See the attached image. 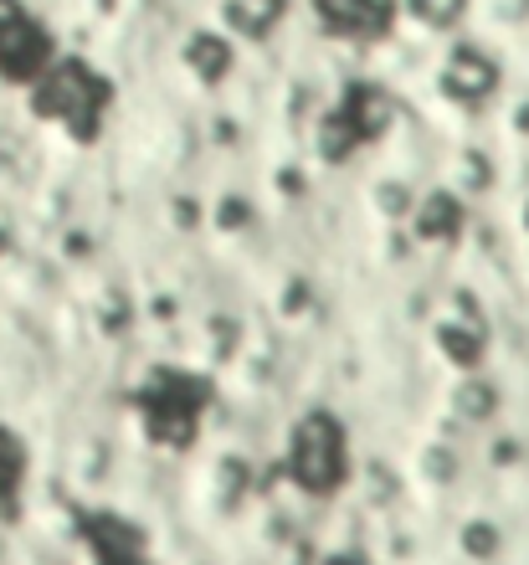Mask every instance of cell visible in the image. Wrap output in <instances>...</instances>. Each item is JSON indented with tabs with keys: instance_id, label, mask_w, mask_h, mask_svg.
Returning <instances> with one entry per match:
<instances>
[{
	"instance_id": "cell-1",
	"label": "cell",
	"mask_w": 529,
	"mask_h": 565,
	"mask_svg": "<svg viewBox=\"0 0 529 565\" xmlns=\"http://www.w3.org/2000/svg\"><path fill=\"white\" fill-rule=\"evenodd\" d=\"M104 83L88 73V67H77V62H67V67H57V73L46 77L42 88H36V114L42 119H57L67 124L73 135L88 139L93 135V124H98V108H104Z\"/></svg>"
},
{
	"instance_id": "cell-2",
	"label": "cell",
	"mask_w": 529,
	"mask_h": 565,
	"mask_svg": "<svg viewBox=\"0 0 529 565\" xmlns=\"http://www.w3.org/2000/svg\"><path fill=\"white\" fill-rule=\"evenodd\" d=\"M288 458H294V473L304 489H335L339 473H345V443H339L335 417L314 412V417L298 422Z\"/></svg>"
},
{
	"instance_id": "cell-3",
	"label": "cell",
	"mask_w": 529,
	"mask_h": 565,
	"mask_svg": "<svg viewBox=\"0 0 529 565\" xmlns=\"http://www.w3.org/2000/svg\"><path fill=\"white\" fill-rule=\"evenodd\" d=\"M42 62H46L42 26H31L21 11L0 15V73L15 77V83H27V77L42 73Z\"/></svg>"
},
{
	"instance_id": "cell-4",
	"label": "cell",
	"mask_w": 529,
	"mask_h": 565,
	"mask_svg": "<svg viewBox=\"0 0 529 565\" xmlns=\"http://www.w3.org/2000/svg\"><path fill=\"white\" fill-rule=\"evenodd\" d=\"M319 21L329 31H350V36H381L396 0H314Z\"/></svg>"
},
{
	"instance_id": "cell-5",
	"label": "cell",
	"mask_w": 529,
	"mask_h": 565,
	"mask_svg": "<svg viewBox=\"0 0 529 565\" xmlns=\"http://www.w3.org/2000/svg\"><path fill=\"white\" fill-rule=\"evenodd\" d=\"M494 83H499V67H494L484 52H473V46H457L453 57H447V67H442V88L453 93V98H463V104L488 98Z\"/></svg>"
},
{
	"instance_id": "cell-6",
	"label": "cell",
	"mask_w": 529,
	"mask_h": 565,
	"mask_svg": "<svg viewBox=\"0 0 529 565\" xmlns=\"http://www.w3.org/2000/svg\"><path fill=\"white\" fill-rule=\"evenodd\" d=\"M345 124L355 129V139H375L391 124V98H385L381 88H355L350 104H345Z\"/></svg>"
},
{
	"instance_id": "cell-7",
	"label": "cell",
	"mask_w": 529,
	"mask_h": 565,
	"mask_svg": "<svg viewBox=\"0 0 529 565\" xmlns=\"http://www.w3.org/2000/svg\"><path fill=\"white\" fill-rule=\"evenodd\" d=\"M457 226H463V206L453 195H426L416 206V237L422 242H453Z\"/></svg>"
},
{
	"instance_id": "cell-8",
	"label": "cell",
	"mask_w": 529,
	"mask_h": 565,
	"mask_svg": "<svg viewBox=\"0 0 529 565\" xmlns=\"http://www.w3.org/2000/svg\"><path fill=\"white\" fill-rule=\"evenodd\" d=\"M186 67H191L201 83H216V77H226V67H232V42H221L216 31H201V36H191V46H186Z\"/></svg>"
},
{
	"instance_id": "cell-9",
	"label": "cell",
	"mask_w": 529,
	"mask_h": 565,
	"mask_svg": "<svg viewBox=\"0 0 529 565\" xmlns=\"http://www.w3.org/2000/svg\"><path fill=\"white\" fill-rule=\"evenodd\" d=\"M283 0H226V26L242 31V36H263L273 21H278Z\"/></svg>"
},
{
	"instance_id": "cell-10",
	"label": "cell",
	"mask_w": 529,
	"mask_h": 565,
	"mask_svg": "<svg viewBox=\"0 0 529 565\" xmlns=\"http://www.w3.org/2000/svg\"><path fill=\"white\" fill-rule=\"evenodd\" d=\"M437 350L453 360V365H473V360L484 355V334L473 324H453V319H447V324L437 329Z\"/></svg>"
},
{
	"instance_id": "cell-11",
	"label": "cell",
	"mask_w": 529,
	"mask_h": 565,
	"mask_svg": "<svg viewBox=\"0 0 529 565\" xmlns=\"http://www.w3.org/2000/svg\"><path fill=\"white\" fill-rule=\"evenodd\" d=\"M314 145H319L324 160H345L355 149V129L345 124V114H335V119H324L319 124V135H314Z\"/></svg>"
},
{
	"instance_id": "cell-12",
	"label": "cell",
	"mask_w": 529,
	"mask_h": 565,
	"mask_svg": "<svg viewBox=\"0 0 529 565\" xmlns=\"http://www.w3.org/2000/svg\"><path fill=\"white\" fill-rule=\"evenodd\" d=\"M494 386L488 381H463V391H457V417H468V422H484L494 417Z\"/></svg>"
},
{
	"instance_id": "cell-13",
	"label": "cell",
	"mask_w": 529,
	"mask_h": 565,
	"mask_svg": "<svg viewBox=\"0 0 529 565\" xmlns=\"http://www.w3.org/2000/svg\"><path fill=\"white\" fill-rule=\"evenodd\" d=\"M15 483H21V447L11 431H0V499H11Z\"/></svg>"
},
{
	"instance_id": "cell-14",
	"label": "cell",
	"mask_w": 529,
	"mask_h": 565,
	"mask_svg": "<svg viewBox=\"0 0 529 565\" xmlns=\"http://www.w3.org/2000/svg\"><path fill=\"white\" fill-rule=\"evenodd\" d=\"M416 15H422L426 26H453L457 15H463V0H406Z\"/></svg>"
},
{
	"instance_id": "cell-15",
	"label": "cell",
	"mask_w": 529,
	"mask_h": 565,
	"mask_svg": "<svg viewBox=\"0 0 529 565\" xmlns=\"http://www.w3.org/2000/svg\"><path fill=\"white\" fill-rule=\"evenodd\" d=\"M406 201H412V195H406V185H381V191H375V206H381L385 216H401V211H406Z\"/></svg>"
},
{
	"instance_id": "cell-16",
	"label": "cell",
	"mask_w": 529,
	"mask_h": 565,
	"mask_svg": "<svg viewBox=\"0 0 529 565\" xmlns=\"http://www.w3.org/2000/svg\"><path fill=\"white\" fill-rule=\"evenodd\" d=\"M468 551L473 555H488V551H494V530H488V524H468Z\"/></svg>"
},
{
	"instance_id": "cell-17",
	"label": "cell",
	"mask_w": 529,
	"mask_h": 565,
	"mask_svg": "<svg viewBox=\"0 0 529 565\" xmlns=\"http://www.w3.org/2000/svg\"><path fill=\"white\" fill-rule=\"evenodd\" d=\"M247 222V201H226L221 206V226H242Z\"/></svg>"
},
{
	"instance_id": "cell-18",
	"label": "cell",
	"mask_w": 529,
	"mask_h": 565,
	"mask_svg": "<svg viewBox=\"0 0 529 565\" xmlns=\"http://www.w3.org/2000/svg\"><path fill=\"white\" fill-rule=\"evenodd\" d=\"M525 226H529V211H525Z\"/></svg>"
}]
</instances>
